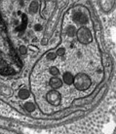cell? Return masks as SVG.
Instances as JSON below:
<instances>
[{
	"label": "cell",
	"instance_id": "6da1fadb",
	"mask_svg": "<svg viewBox=\"0 0 116 134\" xmlns=\"http://www.w3.org/2000/svg\"><path fill=\"white\" fill-rule=\"evenodd\" d=\"M66 28L68 38L47 52L35 68L34 90L39 99L42 96L45 108L47 105L68 107L74 100L93 92L102 80L97 51L91 44L92 36L80 39L82 26L76 39H73L76 29L71 26Z\"/></svg>",
	"mask_w": 116,
	"mask_h": 134
}]
</instances>
